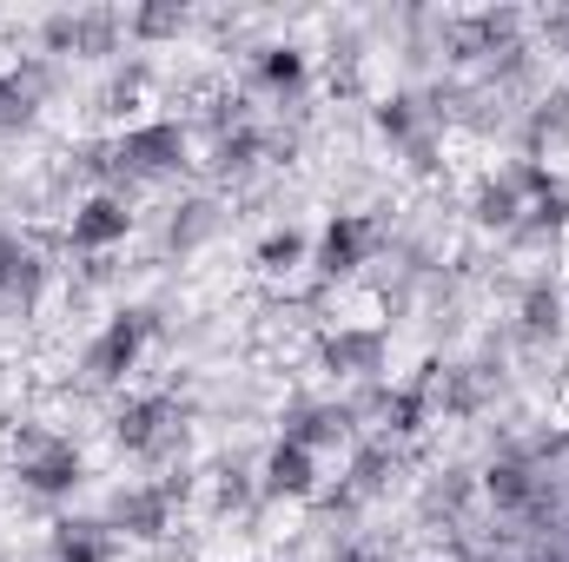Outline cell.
I'll list each match as a JSON object with an SVG mask.
<instances>
[{
	"mask_svg": "<svg viewBox=\"0 0 569 562\" xmlns=\"http://www.w3.org/2000/svg\"><path fill=\"white\" fill-rule=\"evenodd\" d=\"M127 219H120V205H87V219L73 225V239H113Z\"/></svg>",
	"mask_w": 569,
	"mask_h": 562,
	"instance_id": "1",
	"label": "cell"
},
{
	"mask_svg": "<svg viewBox=\"0 0 569 562\" xmlns=\"http://www.w3.org/2000/svg\"><path fill=\"white\" fill-rule=\"evenodd\" d=\"M272 476H279V490H305V483H311L298 450H279V456H272Z\"/></svg>",
	"mask_w": 569,
	"mask_h": 562,
	"instance_id": "2",
	"label": "cell"
}]
</instances>
